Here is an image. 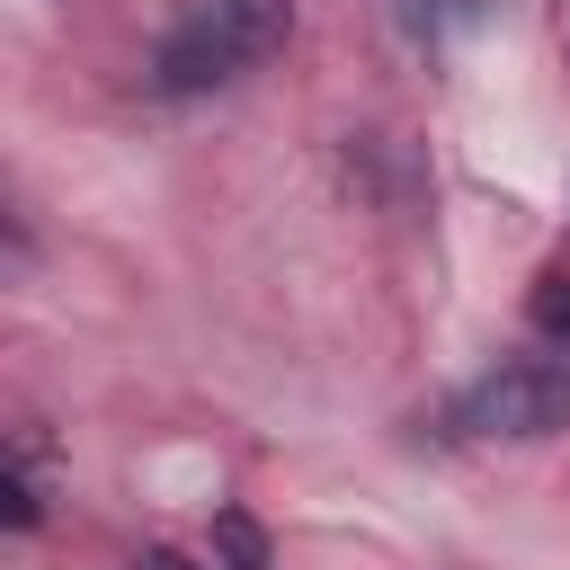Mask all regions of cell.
Wrapping results in <instances>:
<instances>
[{
    "instance_id": "6da1fadb",
    "label": "cell",
    "mask_w": 570,
    "mask_h": 570,
    "mask_svg": "<svg viewBox=\"0 0 570 570\" xmlns=\"http://www.w3.org/2000/svg\"><path fill=\"white\" fill-rule=\"evenodd\" d=\"M454 428H472V436H561L570 428V365L561 356H499L454 401Z\"/></svg>"
},
{
    "instance_id": "7a4b0ae2",
    "label": "cell",
    "mask_w": 570,
    "mask_h": 570,
    "mask_svg": "<svg viewBox=\"0 0 570 570\" xmlns=\"http://www.w3.org/2000/svg\"><path fill=\"white\" fill-rule=\"evenodd\" d=\"M240 62H249V45L232 36V18H223L214 0H196V18H187L169 45H160V89H178V98H187V89H214V80H232Z\"/></svg>"
},
{
    "instance_id": "3957f363",
    "label": "cell",
    "mask_w": 570,
    "mask_h": 570,
    "mask_svg": "<svg viewBox=\"0 0 570 570\" xmlns=\"http://www.w3.org/2000/svg\"><path fill=\"white\" fill-rule=\"evenodd\" d=\"M214 9H223V18H232V36L249 45V62L285 45V0H214Z\"/></svg>"
},
{
    "instance_id": "277c9868",
    "label": "cell",
    "mask_w": 570,
    "mask_h": 570,
    "mask_svg": "<svg viewBox=\"0 0 570 570\" xmlns=\"http://www.w3.org/2000/svg\"><path fill=\"white\" fill-rule=\"evenodd\" d=\"M214 543H223V570H267V534H258L240 508L214 517Z\"/></svg>"
},
{
    "instance_id": "5b68a950",
    "label": "cell",
    "mask_w": 570,
    "mask_h": 570,
    "mask_svg": "<svg viewBox=\"0 0 570 570\" xmlns=\"http://www.w3.org/2000/svg\"><path fill=\"white\" fill-rule=\"evenodd\" d=\"M534 321H543L552 338H570V276H561V267H552V276L534 285Z\"/></svg>"
},
{
    "instance_id": "8992f818",
    "label": "cell",
    "mask_w": 570,
    "mask_h": 570,
    "mask_svg": "<svg viewBox=\"0 0 570 570\" xmlns=\"http://www.w3.org/2000/svg\"><path fill=\"white\" fill-rule=\"evenodd\" d=\"M134 570H196V561H187V552H178V543H151V552H142V561H134Z\"/></svg>"
}]
</instances>
